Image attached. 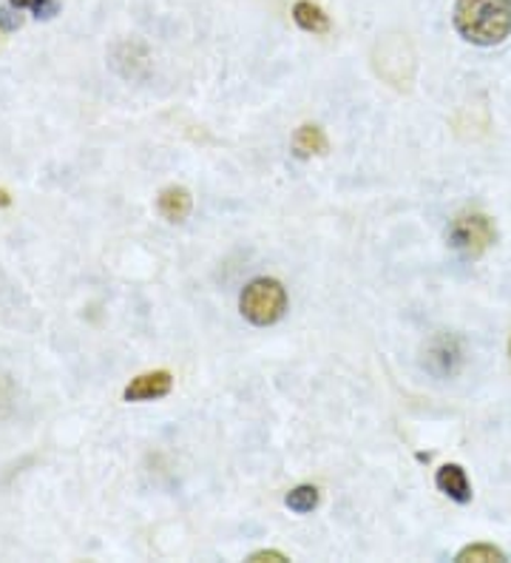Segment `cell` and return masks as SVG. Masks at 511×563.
Returning a JSON list of instances; mask_svg holds the SVG:
<instances>
[{"label": "cell", "instance_id": "obj_1", "mask_svg": "<svg viewBox=\"0 0 511 563\" xmlns=\"http://www.w3.org/2000/svg\"><path fill=\"white\" fill-rule=\"evenodd\" d=\"M457 35L475 46H498L511 35V0H455Z\"/></svg>", "mask_w": 511, "mask_h": 563}, {"label": "cell", "instance_id": "obj_2", "mask_svg": "<svg viewBox=\"0 0 511 563\" xmlns=\"http://www.w3.org/2000/svg\"><path fill=\"white\" fill-rule=\"evenodd\" d=\"M238 310L256 328H270L279 322L287 310V290L279 279L259 276V279L247 282L242 296H238Z\"/></svg>", "mask_w": 511, "mask_h": 563}, {"label": "cell", "instance_id": "obj_3", "mask_svg": "<svg viewBox=\"0 0 511 563\" xmlns=\"http://www.w3.org/2000/svg\"><path fill=\"white\" fill-rule=\"evenodd\" d=\"M446 240L464 260H480L498 240V225L486 213H457Z\"/></svg>", "mask_w": 511, "mask_h": 563}, {"label": "cell", "instance_id": "obj_4", "mask_svg": "<svg viewBox=\"0 0 511 563\" xmlns=\"http://www.w3.org/2000/svg\"><path fill=\"white\" fill-rule=\"evenodd\" d=\"M174 387V378L168 371H154L136 376L129 387H125V401H157L165 399Z\"/></svg>", "mask_w": 511, "mask_h": 563}, {"label": "cell", "instance_id": "obj_5", "mask_svg": "<svg viewBox=\"0 0 511 563\" xmlns=\"http://www.w3.org/2000/svg\"><path fill=\"white\" fill-rule=\"evenodd\" d=\"M435 484L443 495H449L452 501H457V504L471 501L469 475H466L464 467H457V464H443L435 475Z\"/></svg>", "mask_w": 511, "mask_h": 563}, {"label": "cell", "instance_id": "obj_6", "mask_svg": "<svg viewBox=\"0 0 511 563\" xmlns=\"http://www.w3.org/2000/svg\"><path fill=\"white\" fill-rule=\"evenodd\" d=\"M191 208H193V200H191V194H188V188L170 186L159 194L157 211L163 213L168 222H185L188 220V213H191Z\"/></svg>", "mask_w": 511, "mask_h": 563}, {"label": "cell", "instance_id": "obj_7", "mask_svg": "<svg viewBox=\"0 0 511 563\" xmlns=\"http://www.w3.org/2000/svg\"><path fill=\"white\" fill-rule=\"evenodd\" d=\"M327 134L319 129V125H301L293 137V152L296 157L307 159L313 154H327Z\"/></svg>", "mask_w": 511, "mask_h": 563}, {"label": "cell", "instance_id": "obj_8", "mask_svg": "<svg viewBox=\"0 0 511 563\" xmlns=\"http://www.w3.org/2000/svg\"><path fill=\"white\" fill-rule=\"evenodd\" d=\"M293 21L299 23L304 32H313V35H324L330 29V18L324 14V9L310 3V0H299L293 7Z\"/></svg>", "mask_w": 511, "mask_h": 563}, {"label": "cell", "instance_id": "obj_9", "mask_svg": "<svg viewBox=\"0 0 511 563\" xmlns=\"http://www.w3.org/2000/svg\"><path fill=\"white\" fill-rule=\"evenodd\" d=\"M319 489L304 484V487H296L287 493V507L293 509V512H299V516H307V512H313V509L319 507Z\"/></svg>", "mask_w": 511, "mask_h": 563}, {"label": "cell", "instance_id": "obj_10", "mask_svg": "<svg viewBox=\"0 0 511 563\" xmlns=\"http://www.w3.org/2000/svg\"><path fill=\"white\" fill-rule=\"evenodd\" d=\"M9 7L12 9H29L34 18H55L60 12V3L57 0H9Z\"/></svg>", "mask_w": 511, "mask_h": 563}, {"label": "cell", "instance_id": "obj_11", "mask_svg": "<svg viewBox=\"0 0 511 563\" xmlns=\"http://www.w3.org/2000/svg\"><path fill=\"white\" fill-rule=\"evenodd\" d=\"M457 561H506V552L489 547V543H475V547L457 552Z\"/></svg>", "mask_w": 511, "mask_h": 563}, {"label": "cell", "instance_id": "obj_12", "mask_svg": "<svg viewBox=\"0 0 511 563\" xmlns=\"http://www.w3.org/2000/svg\"><path fill=\"white\" fill-rule=\"evenodd\" d=\"M251 561H256V563L259 561H287V558L276 550H265V552H253Z\"/></svg>", "mask_w": 511, "mask_h": 563}, {"label": "cell", "instance_id": "obj_13", "mask_svg": "<svg viewBox=\"0 0 511 563\" xmlns=\"http://www.w3.org/2000/svg\"><path fill=\"white\" fill-rule=\"evenodd\" d=\"M0 23H3V26H7V29H18V26H21V14L14 18V14L9 12V9H0Z\"/></svg>", "mask_w": 511, "mask_h": 563}, {"label": "cell", "instance_id": "obj_14", "mask_svg": "<svg viewBox=\"0 0 511 563\" xmlns=\"http://www.w3.org/2000/svg\"><path fill=\"white\" fill-rule=\"evenodd\" d=\"M9 202H12V200H9V194H7V191H0V208L9 206Z\"/></svg>", "mask_w": 511, "mask_h": 563}]
</instances>
